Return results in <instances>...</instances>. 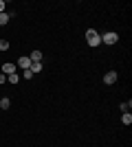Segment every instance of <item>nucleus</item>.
<instances>
[{
  "label": "nucleus",
  "instance_id": "nucleus-1",
  "mask_svg": "<svg viewBox=\"0 0 132 147\" xmlns=\"http://www.w3.org/2000/svg\"><path fill=\"white\" fill-rule=\"evenodd\" d=\"M86 40H88V44H90L93 49L101 44V35H99V33H97L95 29H88V31H86Z\"/></svg>",
  "mask_w": 132,
  "mask_h": 147
},
{
  "label": "nucleus",
  "instance_id": "nucleus-2",
  "mask_svg": "<svg viewBox=\"0 0 132 147\" xmlns=\"http://www.w3.org/2000/svg\"><path fill=\"white\" fill-rule=\"evenodd\" d=\"M119 42V35L114 33V31H108V33H104L101 35V44H108V46H112V44Z\"/></svg>",
  "mask_w": 132,
  "mask_h": 147
},
{
  "label": "nucleus",
  "instance_id": "nucleus-3",
  "mask_svg": "<svg viewBox=\"0 0 132 147\" xmlns=\"http://www.w3.org/2000/svg\"><path fill=\"white\" fill-rule=\"evenodd\" d=\"M16 64H11V61H5V64H2V75H7V77H9V75H13L16 73Z\"/></svg>",
  "mask_w": 132,
  "mask_h": 147
},
{
  "label": "nucleus",
  "instance_id": "nucleus-4",
  "mask_svg": "<svg viewBox=\"0 0 132 147\" xmlns=\"http://www.w3.org/2000/svg\"><path fill=\"white\" fill-rule=\"evenodd\" d=\"M16 66L22 68V70H29V68H31V59H29V57H20V59L16 61Z\"/></svg>",
  "mask_w": 132,
  "mask_h": 147
},
{
  "label": "nucleus",
  "instance_id": "nucleus-5",
  "mask_svg": "<svg viewBox=\"0 0 132 147\" xmlns=\"http://www.w3.org/2000/svg\"><path fill=\"white\" fill-rule=\"evenodd\" d=\"M117 77H119V75L114 73V70H110V73L104 75V84H108V86H110V84H114V81H117Z\"/></svg>",
  "mask_w": 132,
  "mask_h": 147
},
{
  "label": "nucleus",
  "instance_id": "nucleus-6",
  "mask_svg": "<svg viewBox=\"0 0 132 147\" xmlns=\"http://www.w3.org/2000/svg\"><path fill=\"white\" fill-rule=\"evenodd\" d=\"M29 70H31L33 75H38L40 70H42V61H38V64H35V61H31V68H29Z\"/></svg>",
  "mask_w": 132,
  "mask_h": 147
},
{
  "label": "nucleus",
  "instance_id": "nucleus-7",
  "mask_svg": "<svg viewBox=\"0 0 132 147\" xmlns=\"http://www.w3.org/2000/svg\"><path fill=\"white\" fill-rule=\"evenodd\" d=\"M29 59H31V61H35V64H38V61H42V53H40V51H33L31 55H29Z\"/></svg>",
  "mask_w": 132,
  "mask_h": 147
},
{
  "label": "nucleus",
  "instance_id": "nucleus-8",
  "mask_svg": "<svg viewBox=\"0 0 132 147\" xmlns=\"http://www.w3.org/2000/svg\"><path fill=\"white\" fill-rule=\"evenodd\" d=\"M121 123H123V125H130L132 123V114L130 112H123V114H121Z\"/></svg>",
  "mask_w": 132,
  "mask_h": 147
},
{
  "label": "nucleus",
  "instance_id": "nucleus-9",
  "mask_svg": "<svg viewBox=\"0 0 132 147\" xmlns=\"http://www.w3.org/2000/svg\"><path fill=\"white\" fill-rule=\"evenodd\" d=\"M0 108H2V110H9V108H11V101H9V97H2V99H0Z\"/></svg>",
  "mask_w": 132,
  "mask_h": 147
},
{
  "label": "nucleus",
  "instance_id": "nucleus-10",
  "mask_svg": "<svg viewBox=\"0 0 132 147\" xmlns=\"http://www.w3.org/2000/svg\"><path fill=\"white\" fill-rule=\"evenodd\" d=\"M7 81H9V84H18V81H20V75H18V73L9 75V77H7Z\"/></svg>",
  "mask_w": 132,
  "mask_h": 147
},
{
  "label": "nucleus",
  "instance_id": "nucleus-11",
  "mask_svg": "<svg viewBox=\"0 0 132 147\" xmlns=\"http://www.w3.org/2000/svg\"><path fill=\"white\" fill-rule=\"evenodd\" d=\"M9 22V13H0V26H5Z\"/></svg>",
  "mask_w": 132,
  "mask_h": 147
},
{
  "label": "nucleus",
  "instance_id": "nucleus-12",
  "mask_svg": "<svg viewBox=\"0 0 132 147\" xmlns=\"http://www.w3.org/2000/svg\"><path fill=\"white\" fill-rule=\"evenodd\" d=\"M119 108H121V112H128V110H130V108H132V101H128V103H126V101H123V103H121Z\"/></svg>",
  "mask_w": 132,
  "mask_h": 147
},
{
  "label": "nucleus",
  "instance_id": "nucleus-13",
  "mask_svg": "<svg viewBox=\"0 0 132 147\" xmlns=\"http://www.w3.org/2000/svg\"><path fill=\"white\" fill-rule=\"evenodd\" d=\"M35 75L31 73V70H22V79H33Z\"/></svg>",
  "mask_w": 132,
  "mask_h": 147
},
{
  "label": "nucleus",
  "instance_id": "nucleus-14",
  "mask_svg": "<svg viewBox=\"0 0 132 147\" xmlns=\"http://www.w3.org/2000/svg\"><path fill=\"white\" fill-rule=\"evenodd\" d=\"M9 49V42H5V40H0V51H7Z\"/></svg>",
  "mask_w": 132,
  "mask_h": 147
},
{
  "label": "nucleus",
  "instance_id": "nucleus-15",
  "mask_svg": "<svg viewBox=\"0 0 132 147\" xmlns=\"http://www.w3.org/2000/svg\"><path fill=\"white\" fill-rule=\"evenodd\" d=\"M0 13H5V0H0Z\"/></svg>",
  "mask_w": 132,
  "mask_h": 147
},
{
  "label": "nucleus",
  "instance_id": "nucleus-16",
  "mask_svg": "<svg viewBox=\"0 0 132 147\" xmlns=\"http://www.w3.org/2000/svg\"><path fill=\"white\" fill-rule=\"evenodd\" d=\"M5 81H7V77H5L2 73H0V84H5Z\"/></svg>",
  "mask_w": 132,
  "mask_h": 147
}]
</instances>
